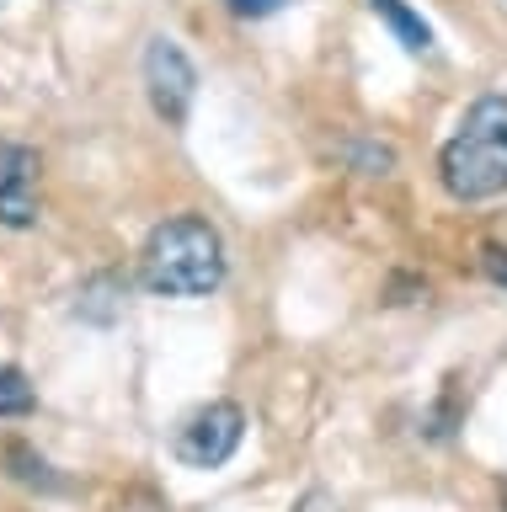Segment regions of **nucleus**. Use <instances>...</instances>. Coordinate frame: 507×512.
I'll return each instance as SVG.
<instances>
[{
	"instance_id": "1",
	"label": "nucleus",
	"mask_w": 507,
	"mask_h": 512,
	"mask_svg": "<svg viewBox=\"0 0 507 512\" xmlns=\"http://www.w3.org/2000/svg\"><path fill=\"white\" fill-rule=\"evenodd\" d=\"M139 278H145L150 294L166 299H198L214 294L225 283V246H219V230L209 219H166L155 224L145 251H139Z\"/></svg>"
},
{
	"instance_id": "2",
	"label": "nucleus",
	"mask_w": 507,
	"mask_h": 512,
	"mask_svg": "<svg viewBox=\"0 0 507 512\" xmlns=\"http://www.w3.org/2000/svg\"><path fill=\"white\" fill-rule=\"evenodd\" d=\"M438 176L459 203H486L507 192V96H481L438 155Z\"/></svg>"
},
{
	"instance_id": "3",
	"label": "nucleus",
	"mask_w": 507,
	"mask_h": 512,
	"mask_svg": "<svg viewBox=\"0 0 507 512\" xmlns=\"http://www.w3.org/2000/svg\"><path fill=\"white\" fill-rule=\"evenodd\" d=\"M241 432H246L241 406L235 400H209L177 427V459L193 464V470H219L241 448Z\"/></svg>"
},
{
	"instance_id": "4",
	"label": "nucleus",
	"mask_w": 507,
	"mask_h": 512,
	"mask_svg": "<svg viewBox=\"0 0 507 512\" xmlns=\"http://www.w3.org/2000/svg\"><path fill=\"white\" fill-rule=\"evenodd\" d=\"M145 86H150V107L161 112L166 123H187L198 75H193V64H187V54L171 38H150V48H145Z\"/></svg>"
},
{
	"instance_id": "5",
	"label": "nucleus",
	"mask_w": 507,
	"mask_h": 512,
	"mask_svg": "<svg viewBox=\"0 0 507 512\" xmlns=\"http://www.w3.org/2000/svg\"><path fill=\"white\" fill-rule=\"evenodd\" d=\"M38 219V155L27 144H0V224L27 230Z\"/></svg>"
},
{
	"instance_id": "6",
	"label": "nucleus",
	"mask_w": 507,
	"mask_h": 512,
	"mask_svg": "<svg viewBox=\"0 0 507 512\" xmlns=\"http://www.w3.org/2000/svg\"><path fill=\"white\" fill-rule=\"evenodd\" d=\"M369 6H374V16H379V22H385V27L395 32V43H401V48H411V54H422V48L433 43V27H427L422 16L406 6V0H369Z\"/></svg>"
},
{
	"instance_id": "7",
	"label": "nucleus",
	"mask_w": 507,
	"mask_h": 512,
	"mask_svg": "<svg viewBox=\"0 0 507 512\" xmlns=\"http://www.w3.org/2000/svg\"><path fill=\"white\" fill-rule=\"evenodd\" d=\"M33 406H38V395L22 368H0V416H27Z\"/></svg>"
},
{
	"instance_id": "8",
	"label": "nucleus",
	"mask_w": 507,
	"mask_h": 512,
	"mask_svg": "<svg viewBox=\"0 0 507 512\" xmlns=\"http://www.w3.org/2000/svg\"><path fill=\"white\" fill-rule=\"evenodd\" d=\"M294 512H342V502H337L331 491H305V496L294 502Z\"/></svg>"
},
{
	"instance_id": "9",
	"label": "nucleus",
	"mask_w": 507,
	"mask_h": 512,
	"mask_svg": "<svg viewBox=\"0 0 507 512\" xmlns=\"http://www.w3.org/2000/svg\"><path fill=\"white\" fill-rule=\"evenodd\" d=\"M481 267H486L491 283L507 288V251H502V246H486V251H481Z\"/></svg>"
},
{
	"instance_id": "10",
	"label": "nucleus",
	"mask_w": 507,
	"mask_h": 512,
	"mask_svg": "<svg viewBox=\"0 0 507 512\" xmlns=\"http://www.w3.org/2000/svg\"><path fill=\"white\" fill-rule=\"evenodd\" d=\"M235 16H273L278 6H289V0H225Z\"/></svg>"
},
{
	"instance_id": "11",
	"label": "nucleus",
	"mask_w": 507,
	"mask_h": 512,
	"mask_svg": "<svg viewBox=\"0 0 507 512\" xmlns=\"http://www.w3.org/2000/svg\"><path fill=\"white\" fill-rule=\"evenodd\" d=\"M502 512H507V480H502Z\"/></svg>"
}]
</instances>
